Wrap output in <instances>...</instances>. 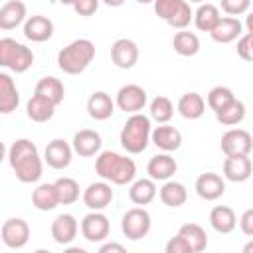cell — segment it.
<instances>
[{"label":"cell","mask_w":253,"mask_h":253,"mask_svg":"<svg viewBox=\"0 0 253 253\" xmlns=\"http://www.w3.org/2000/svg\"><path fill=\"white\" fill-rule=\"evenodd\" d=\"M219 146H221L225 156L249 154L253 150V136L245 128H229L227 132H223Z\"/></svg>","instance_id":"9c48e42d"},{"label":"cell","mask_w":253,"mask_h":253,"mask_svg":"<svg viewBox=\"0 0 253 253\" xmlns=\"http://www.w3.org/2000/svg\"><path fill=\"white\" fill-rule=\"evenodd\" d=\"M178 233L186 239V243L190 245L192 253H202L208 247V235H206L204 227L198 225V223H184L178 229Z\"/></svg>","instance_id":"d6a6232c"},{"label":"cell","mask_w":253,"mask_h":253,"mask_svg":"<svg viewBox=\"0 0 253 253\" xmlns=\"http://www.w3.org/2000/svg\"><path fill=\"white\" fill-rule=\"evenodd\" d=\"M188 2H202V0H188Z\"/></svg>","instance_id":"816d5d0a"},{"label":"cell","mask_w":253,"mask_h":253,"mask_svg":"<svg viewBox=\"0 0 253 253\" xmlns=\"http://www.w3.org/2000/svg\"><path fill=\"white\" fill-rule=\"evenodd\" d=\"M196 194L202 198V200H208V202H213L217 198L223 196L225 192V182L219 174L215 172H206L202 176H198L196 180Z\"/></svg>","instance_id":"2e32d148"},{"label":"cell","mask_w":253,"mask_h":253,"mask_svg":"<svg viewBox=\"0 0 253 253\" xmlns=\"http://www.w3.org/2000/svg\"><path fill=\"white\" fill-rule=\"evenodd\" d=\"M109 231H111L109 217L105 213H101V211L91 210V213H87L83 217V221H81V235L91 243L105 241L109 237Z\"/></svg>","instance_id":"ba28073f"},{"label":"cell","mask_w":253,"mask_h":253,"mask_svg":"<svg viewBox=\"0 0 253 253\" xmlns=\"http://www.w3.org/2000/svg\"><path fill=\"white\" fill-rule=\"evenodd\" d=\"M150 117L134 113L126 119V123L123 125L121 130V146L130 152V154H140L146 150L148 142H150Z\"/></svg>","instance_id":"277c9868"},{"label":"cell","mask_w":253,"mask_h":253,"mask_svg":"<svg viewBox=\"0 0 253 253\" xmlns=\"http://www.w3.org/2000/svg\"><path fill=\"white\" fill-rule=\"evenodd\" d=\"M176 170H178V164L168 152L152 156L146 164V172L152 180H170L176 174Z\"/></svg>","instance_id":"44dd1931"},{"label":"cell","mask_w":253,"mask_h":253,"mask_svg":"<svg viewBox=\"0 0 253 253\" xmlns=\"http://www.w3.org/2000/svg\"><path fill=\"white\" fill-rule=\"evenodd\" d=\"M150 140H152L160 150H164V152H174V150H178L180 144H182V132H180L178 128H174V126H170V125H166V123H162L160 126H156V128L152 130Z\"/></svg>","instance_id":"d6986e66"},{"label":"cell","mask_w":253,"mask_h":253,"mask_svg":"<svg viewBox=\"0 0 253 253\" xmlns=\"http://www.w3.org/2000/svg\"><path fill=\"white\" fill-rule=\"evenodd\" d=\"M233 99H235V95H233V91H231L229 87L217 85V87L210 89V93H208V107H210L213 113H217V111H221L223 107H227Z\"/></svg>","instance_id":"f35d334b"},{"label":"cell","mask_w":253,"mask_h":253,"mask_svg":"<svg viewBox=\"0 0 253 253\" xmlns=\"http://www.w3.org/2000/svg\"><path fill=\"white\" fill-rule=\"evenodd\" d=\"M34 93L43 95L45 99H49V101L55 103V105H59V103L63 101V97H65L63 83H61L57 77H53V75L42 77V79L36 83V91H34Z\"/></svg>","instance_id":"1f68e13d"},{"label":"cell","mask_w":253,"mask_h":253,"mask_svg":"<svg viewBox=\"0 0 253 253\" xmlns=\"http://www.w3.org/2000/svg\"><path fill=\"white\" fill-rule=\"evenodd\" d=\"M53 184H55V190L59 196V204L69 206V204H75L79 200V184L73 178L63 176V178H57Z\"/></svg>","instance_id":"8d00e7d4"},{"label":"cell","mask_w":253,"mask_h":253,"mask_svg":"<svg viewBox=\"0 0 253 253\" xmlns=\"http://www.w3.org/2000/svg\"><path fill=\"white\" fill-rule=\"evenodd\" d=\"M239 227L247 237H253V208L245 210L239 217Z\"/></svg>","instance_id":"ee69618b"},{"label":"cell","mask_w":253,"mask_h":253,"mask_svg":"<svg viewBox=\"0 0 253 253\" xmlns=\"http://www.w3.org/2000/svg\"><path fill=\"white\" fill-rule=\"evenodd\" d=\"M253 172V166H251V160H249V154H233V156H227L225 162H223V176L229 180V182H245L249 180Z\"/></svg>","instance_id":"9a60e30c"},{"label":"cell","mask_w":253,"mask_h":253,"mask_svg":"<svg viewBox=\"0 0 253 253\" xmlns=\"http://www.w3.org/2000/svg\"><path fill=\"white\" fill-rule=\"evenodd\" d=\"M186 200H188V190L182 182L168 180L160 188V202L168 208H180V206L186 204Z\"/></svg>","instance_id":"4dcf8cb0"},{"label":"cell","mask_w":253,"mask_h":253,"mask_svg":"<svg viewBox=\"0 0 253 253\" xmlns=\"http://www.w3.org/2000/svg\"><path fill=\"white\" fill-rule=\"evenodd\" d=\"M32 204L40 211H51L55 206H59V196H57L55 184H40L32 192Z\"/></svg>","instance_id":"f1b7e54d"},{"label":"cell","mask_w":253,"mask_h":253,"mask_svg":"<svg viewBox=\"0 0 253 253\" xmlns=\"http://www.w3.org/2000/svg\"><path fill=\"white\" fill-rule=\"evenodd\" d=\"M210 225L217 233H231L237 225V215L229 206H215L210 211Z\"/></svg>","instance_id":"83f0119b"},{"label":"cell","mask_w":253,"mask_h":253,"mask_svg":"<svg viewBox=\"0 0 253 253\" xmlns=\"http://www.w3.org/2000/svg\"><path fill=\"white\" fill-rule=\"evenodd\" d=\"M93 57H95V43L91 40L81 38V40H75V42L67 43L57 53V65L63 73L79 75L89 67Z\"/></svg>","instance_id":"3957f363"},{"label":"cell","mask_w":253,"mask_h":253,"mask_svg":"<svg viewBox=\"0 0 253 253\" xmlns=\"http://www.w3.org/2000/svg\"><path fill=\"white\" fill-rule=\"evenodd\" d=\"M109 251H117V253H125V247L121 243H105L99 247V253H109Z\"/></svg>","instance_id":"f6af8a7d"},{"label":"cell","mask_w":253,"mask_h":253,"mask_svg":"<svg viewBox=\"0 0 253 253\" xmlns=\"http://www.w3.org/2000/svg\"><path fill=\"white\" fill-rule=\"evenodd\" d=\"M115 103H117V107L121 111L134 115V113L144 109V105H146V91L140 85H136V83L123 85L119 89V93H117V101Z\"/></svg>","instance_id":"30bf717a"},{"label":"cell","mask_w":253,"mask_h":253,"mask_svg":"<svg viewBox=\"0 0 253 253\" xmlns=\"http://www.w3.org/2000/svg\"><path fill=\"white\" fill-rule=\"evenodd\" d=\"M8 162L16 178L24 184L38 182L43 172V164L38 152V146L28 138H18L8 148Z\"/></svg>","instance_id":"6da1fadb"},{"label":"cell","mask_w":253,"mask_h":253,"mask_svg":"<svg viewBox=\"0 0 253 253\" xmlns=\"http://www.w3.org/2000/svg\"><path fill=\"white\" fill-rule=\"evenodd\" d=\"M111 59L119 69H130L138 61V45L132 40L121 38L111 45Z\"/></svg>","instance_id":"4fadbf2b"},{"label":"cell","mask_w":253,"mask_h":253,"mask_svg":"<svg viewBox=\"0 0 253 253\" xmlns=\"http://www.w3.org/2000/svg\"><path fill=\"white\" fill-rule=\"evenodd\" d=\"M59 2H61V4H69V6H73L75 0H59Z\"/></svg>","instance_id":"681fc988"},{"label":"cell","mask_w":253,"mask_h":253,"mask_svg":"<svg viewBox=\"0 0 253 253\" xmlns=\"http://www.w3.org/2000/svg\"><path fill=\"white\" fill-rule=\"evenodd\" d=\"M71 154H73V146H69L63 138H53L51 142H47L43 150V160L47 162V166L55 170H63L71 164Z\"/></svg>","instance_id":"5bb4252c"},{"label":"cell","mask_w":253,"mask_h":253,"mask_svg":"<svg viewBox=\"0 0 253 253\" xmlns=\"http://www.w3.org/2000/svg\"><path fill=\"white\" fill-rule=\"evenodd\" d=\"M107 6H111V8H117V6H121L125 0H103Z\"/></svg>","instance_id":"7dc6e473"},{"label":"cell","mask_w":253,"mask_h":253,"mask_svg":"<svg viewBox=\"0 0 253 253\" xmlns=\"http://www.w3.org/2000/svg\"><path fill=\"white\" fill-rule=\"evenodd\" d=\"M95 172L111 184L125 186V184H130L134 180L136 164L132 158H126V156L113 152V150H105L95 160Z\"/></svg>","instance_id":"7a4b0ae2"},{"label":"cell","mask_w":253,"mask_h":253,"mask_svg":"<svg viewBox=\"0 0 253 253\" xmlns=\"http://www.w3.org/2000/svg\"><path fill=\"white\" fill-rule=\"evenodd\" d=\"M166 253H192L190 245L186 243V239L176 233V237H172L168 243H166Z\"/></svg>","instance_id":"7bdbcfd3"},{"label":"cell","mask_w":253,"mask_h":253,"mask_svg":"<svg viewBox=\"0 0 253 253\" xmlns=\"http://www.w3.org/2000/svg\"><path fill=\"white\" fill-rule=\"evenodd\" d=\"M111 202H113V190H111V184H107V180H103V182H93V184H89V186L83 190V204H85L89 210L101 211V210H105Z\"/></svg>","instance_id":"7c38bea8"},{"label":"cell","mask_w":253,"mask_h":253,"mask_svg":"<svg viewBox=\"0 0 253 253\" xmlns=\"http://www.w3.org/2000/svg\"><path fill=\"white\" fill-rule=\"evenodd\" d=\"M154 12L160 20L176 30H184L194 20L188 0H154Z\"/></svg>","instance_id":"8992f818"},{"label":"cell","mask_w":253,"mask_h":253,"mask_svg":"<svg viewBox=\"0 0 253 253\" xmlns=\"http://www.w3.org/2000/svg\"><path fill=\"white\" fill-rule=\"evenodd\" d=\"M219 20H221L219 10H217V6H213V4H202V6L194 12V24H196V28L202 30V32H211V30L217 26Z\"/></svg>","instance_id":"836d02e7"},{"label":"cell","mask_w":253,"mask_h":253,"mask_svg":"<svg viewBox=\"0 0 253 253\" xmlns=\"http://www.w3.org/2000/svg\"><path fill=\"white\" fill-rule=\"evenodd\" d=\"M30 239V225L22 217L6 219L2 225V243L10 249H22Z\"/></svg>","instance_id":"8fae6325"},{"label":"cell","mask_w":253,"mask_h":253,"mask_svg":"<svg viewBox=\"0 0 253 253\" xmlns=\"http://www.w3.org/2000/svg\"><path fill=\"white\" fill-rule=\"evenodd\" d=\"M34 63V53L30 47L24 43H18L12 38H2L0 40V65L8 67L14 73H24L32 67Z\"/></svg>","instance_id":"5b68a950"},{"label":"cell","mask_w":253,"mask_h":253,"mask_svg":"<svg viewBox=\"0 0 253 253\" xmlns=\"http://www.w3.org/2000/svg\"><path fill=\"white\" fill-rule=\"evenodd\" d=\"M26 20V4L20 0H8L0 8V30H14Z\"/></svg>","instance_id":"603a6c76"},{"label":"cell","mask_w":253,"mask_h":253,"mask_svg":"<svg viewBox=\"0 0 253 253\" xmlns=\"http://www.w3.org/2000/svg\"><path fill=\"white\" fill-rule=\"evenodd\" d=\"M217 123H221L223 126H235L245 119V105L237 99H233L227 107H223L221 111L215 113Z\"/></svg>","instance_id":"d590c367"},{"label":"cell","mask_w":253,"mask_h":253,"mask_svg":"<svg viewBox=\"0 0 253 253\" xmlns=\"http://www.w3.org/2000/svg\"><path fill=\"white\" fill-rule=\"evenodd\" d=\"M128 198L132 204L136 206H146L150 204L154 198H156V184L152 178H140V180H134L130 184V190H128Z\"/></svg>","instance_id":"f546056e"},{"label":"cell","mask_w":253,"mask_h":253,"mask_svg":"<svg viewBox=\"0 0 253 253\" xmlns=\"http://www.w3.org/2000/svg\"><path fill=\"white\" fill-rule=\"evenodd\" d=\"M237 53L245 61H253V34H243L237 40Z\"/></svg>","instance_id":"60d3db41"},{"label":"cell","mask_w":253,"mask_h":253,"mask_svg":"<svg viewBox=\"0 0 253 253\" xmlns=\"http://www.w3.org/2000/svg\"><path fill=\"white\" fill-rule=\"evenodd\" d=\"M245 28H247L249 34H253V12L247 14V18H245Z\"/></svg>","instance_id":"bcb514c9"},{"label":"cell","mask_w":253,"mask_h":253,"mask_svg":"<svg viewBox=\"0 0 253 253\" xmlns=\"http://www.w3.org/2000/svg\"><path fill=\"white\" fill-rule=\"evenodd\" d=\"M243 253H253V241H249V243L243 245Z\"/></svg>","instance_id":"c3c4849f"},{"label":"cell","mask_w":253,"mask_h":253,"mask_svg":"<svg viewBox=\"0 0 253 253\" xmlns=\"http://www.w3.org/2000/svg\"><path fill=\"white\" fill-rule=\"evenodd\" d=\"M24 36L30 40V42H47L51 36H53V22L45 16H30L26 22H24Z\"/></svg>","instance_id":"ac0fdd59"},{"label":"cell","mask_w":253,"mask_h":253,"mask_svg":"<svg viewBox=\"0 0 253 253\" xmlns=\"http://www.w3.org/2000/svg\"><path fill=\"white\" fill-rule=\"evenodd\" d=\"M101 134L91 130V128H83L79 132H75L73 136V150L79 154V156H95L99 150H101Z\"/></svg>","instance_id":"7402d4cb"},{"label":"cell","mask_w":253,"mask_h":253,"mask_svg":"<svg viewBox=\"0 0 253 253\" xmlns=\"http://www.w3.org/2000/svg\"><path fill=\"white\" fill-rule=\"evenodd\" d=\"M20 103V93L8 73H0V113L8 115L16 111Z\"/></svg>","instance_id":"4316f807"},{"label":"cell","mask_w":253,"mask_h":253,"mask_svg":"<svg viewBox=\"0 0 253 253\" xmlns=\"http://www.w3.org/2000/svg\"><path fill=\"white\" fill-rule=\"evenodd\" d=\"M172 115H174V105L168 97L158 95L152 99V103H150V119L152 121L162 125V123H168L172 119Z\"/></svg>","instance_id":"74e56055"},{"label":"cell","mask_w":253,"mask_h":253,"mask_svg":"<svg viewBox=\"0 0 253 253\" xmlns=\"http://www.w3.org/2000/svg\"><path fill=\"white\" fill-rule=\"evenodd\" d=\"M150 225H152V219L144 208H130L121 219V229H123L125 237H128L132 241L146 237L150 231Z\"/></svg>","instance_id":"52a82bcc"},{"label":"cell","mask_w":253,"mask_h":253,"mask_svg":"<svg viewBox=\"0 0 253 253\" xmlns=\"http://www.w3.org/2000/svg\"><path fill=\"white\" fill-rule=\"evenodd\" d=\"M87 113L95 121H107L115 113V101L105 91H95L87 99Z\"/></svg>","instance_id":"ffe728a7"},{"label":"cell","mask_w":253,"mask_h":253,"mask_svg":"<svg viewBox=\"0 0 253 253\" xmlns=\"http://www.w3.org/2000/svg\"><path fill=\"white\" fill-rule=\"evenodd\" d=\"M172 45H174V51L178 55H184V57H190V55H196L200 51V38L194 34V32H176L174 40H172Z\"/></svg>","instance_id":"e575fe53"},{"label":"cell","mask_w":253,"mask_h":253,"mask_svg":"<svg viewBox=\"0 0 253 253\" xmlns=\"http://www.w3.org/2000/svg\"><path fill=\"white\" fill-rule=\"evenodd\" d=\"M251 0H221V10L229 16H241L249 10Z\"/></svg>","instance_id":"ab89813d"},{"label":"cell","mask_w":253,"mask_h":253,"mask_svg":"<svg viewBox=\"0 0 253 253\" xmlns=\"http://www.w3.org/2000/svg\"><path fill=\"white\" fill-rule=\"evenodd\" d=\"M178 113L188 119V121H196L200 119L204 113H206V101L200 93L196 91H190V93H184L178 101Z\"/></svg>","instance_id":"484cf974"},{"label":"cell","mask_w":253,"mask_h":253,"mask_svg":"<svg viewBox=\"0 0 253 253\" xmlns=\"http://www.w3.org/2000/svg\"><path fill=\"white\" fill-rule=\"evenodd\" d=\"M99 8V0H75L73 2V10L79 16H93Z\"/></svg>","instance_id":"b9f144b4"},{"label":"cell","mask_w":253,"mask_h":253,"mask_svg":"<svg viewBox=\"0 0 253 253\" xmlns=\"http://www.w3.org/2000/svg\"><path fill=\"white\" fill-rule=\"evenodd\" d=\"M77 229H79L77 219L71 213H59L51 221V237L59 245H69L77 237Z\"/></svg>","instance_id":"e0dca14e"},{"label":"cell","mask_w":253,"mask_h":253,"mask_svg":"<svg viewBox=\"0 0 253 253\" xmlns=\"http://www.w3.org/2000/svg\"><path fill=\"white\" fill-rule=\"evenodd\" d=\"M55 107L57 105L51 103L49 99H45L43 95L34 93L32 99L28 101V105H26V113H28V119H32L34 123H45L53 117Z\"/></svg>","instance_id":"d4e9b609"},{"label":"cell","mask_w":253,"mask_h":253,"mask_svg":"<svg viewBox=\"0 0 253 253\" xmlns=\"http://www.w3.org/2000/svg\"><path fill=\"white\" fill-rule=\"evenodd\" d=\"M138 4H150V2H154V0H136Z\"/></svg>","instance_id":"f907efd6"},{"label":"cell","mask_w":253,"mask_h":253,"mask_svg":"<svg viewBox=\"0 0 253 253\" xmlns=\"http://www.w3.org/2000/svg\"><path fill=\"white\" fill-rule=\"evenodd\" d=\"M241 22L233 16H225L217 22V26L210 32L211 40L217 42V43H231L233 40L241 38Z\"/></svg>","instance_id":"cb8c5ba5"}]
</instances>
